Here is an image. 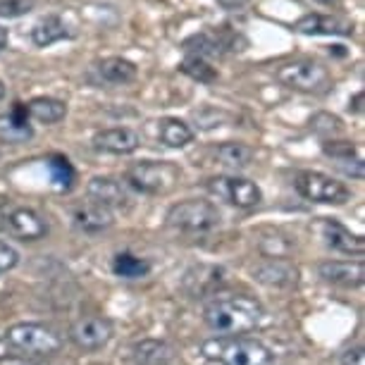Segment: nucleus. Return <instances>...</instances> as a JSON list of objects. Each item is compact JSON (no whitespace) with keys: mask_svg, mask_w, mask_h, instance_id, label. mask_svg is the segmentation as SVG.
<instances>
[{"mask_svg":"<svg viewBox=\"0 0 365 365\" xmlns=\"http://www.w3.org/2000/svg\"><path fill=\"white\" fill-rule=\"evenodd\" d=\"M179 70L194 81H201V84L217 81V70L208 63V58H201V55H187V60L179 65Z\"/></svg>","mask_w":365,"mask_h":365,"instance_id":"a878e982","label":"nucleus"},{"mask_svg":"<svg viewBox=\"0 0 365 365\" xmlns=\"http://www.w3.org/2000/svg\"><path fill=\"white\" fill-rule=\"evenodd\" d=\"M294 189L306 201L322 203V205H344L351 201V191L346 184L325 175V172H313V170L299 172L294 179Z\"/></svg>","mask_w":365,"mask_h":365,"instance_id":"39448f33","label":"nucleus"},{"mask_svg":"<svg viewBox=\"0 0 365 365\" xmlns=\"http://www.w3.org/2000/svg\"><path fill=\"white\" fill-rule=\"evenodd\" d=\"M93 146L103 150V153L129 155L141 146V139H139V134L129 127H113V129H103V132L96 134Z\"/></svg>","mask_w":365,"mask_h":365,"instance_id":"2eb2a0df","label":"nucleus"},{"mask_svg":"<svg viewBox=\"0 0 365 365\" xmlns=\"http://www.w3.org/2000/svg\"><path fill=\"white\" fill-rule=\"evenodd\" d=\"M132 358L136 365H172L175 349L158 339H143L132 346Z\"/></svg>","mask_w":365,"mask_h":365,"instance_id":"6ab92c4d","label":"nucleus"},{"mask_svg":"<svg viewBox=\"0 0 365 365\" xmlns=\"http://www.w3.org/2000/svg\"><path fill=\"white\" fill-rule=\"evenodd\" d=\"M86 194L91 201L106 205V208H125L129 205V194H127V187L117 179H110V177H93L86 187Z\"/></svg>","mask_w":365,"mask_h":365,"instance_id":"dca6fc26","label":"nucleus"},{"mask_svg":"<svg viewBox=\"0 0 365 365\" xmlns=\"http://www.w3.org/2000/svg\"><path fill=\"white\" fill-rule=\"evenodd\" d=\"M26 113H29L31 120L41 122V125H55V122L67 117V106L58 98L41 96V98H34L26 103Z\"/></svg>","mask_w":365,"mask_h":365,"instance_id":"4be33fe9","label":"nucleus"},{"mask_svg":"<svg viewBox=\"0 0 365 365\" xmlns=\"http://www.w3.org/2000/svg\"><path fill=\"white\" fill-rule=\"evenodd\" d=\"M0 98H5V84L0 81Z\"/></svg>","mask_w":365,"mask_h":365,"instance_id":"e433bc0d","label":"nucleus"},{"mask_svg":"<svg viewBox=\"0 0 365 365\" xmlns=\"http://www.w3.org/2000/svg\"><path fill=\"white\" fill-rule=\"evenodd\" d=\"M96 70L103 79L108 81V84H129V81L136 79V74H139V67H136L132 60L127 58H106L101 60L98 65H96Z\"/></svg>","mask_w":365,"mask_h":365,"instance_id":"412c9836","label":"nucleus"},{"mask_svg":"<svg viewBox=\"0 0 365 365\" xmlns=\"http://www.w3.org/2000/svg\"><path fill=\"white\" fill-rule=\"evenodd\" d=\"M19 265V251L8 241H0V274L15 270Z\"/></svg>","mask_w":365,"mask_h":365,"instance_id":"c85d7f7f","label":"nucleus"},{"mask_svg":"<svg viewBox=\"0 0 365 365\" xmlns=\"http://www.w3.org/2000/svg\"><path fill=\"white\" fill-rule=\"evenodd\" d=\"M5 344L31 358H51L63 349V336L41 322H17L5 332Z\"/></svg>","mask_w":365,"mask_h":365,"instance_id":"7ed1b4c3","label":"nucleus"},{"mask_svg":"<svg viewBox=\"0 0 365 365\" xmlns=\"http://www.w3.org/2000/svg\"><path fill=\"white\" fill-rule=\"evenodd\" d=\"M0 365H48V363L31 356H3L0 358Z\"/></svg>","mask_w":365,"mask_h":365,"instance_id":"7c9ffc66","label":"nucleus"},{"mask_svg":"<svg viewBox=\"0 0 365 365\" xmlns=\"http://www.w3.org/2000/svg\"><path fill=\"white\" fill-rule=\"evenodd\" d=\"M253 274H256V279L260 284H265L270 289H292L299 284V270L282 258H270L267 263L258 265L256 270H253Z\"/></svg>","mask_w":365,"mask_h":365,"instance_id":"f3484780","label":"nucleus"},{"mask_svg":"<svg viewBox=\"0 0 365 365\" xmlns=\"http://www.w3.org/2000/svg\"><path fill=\"white\" fill-rule=\"evenodd\" d=\"M210 196H215L217 201H225L234 205V208H256L263 201V191L256 182L244 177H232V175H222V177H212L205 184Z\"/></svg>","mask_w":365,"mask_h":365,"instance_id":"0eeeda50","label":"nucleus"},{"mask_svg":"<svg viewBox=\"0 0 365 365\" xmlns=\"http://www.w3.org/2000/svg\"><path fill=\"white\" fill-rule=\"evenodd\" d=\"M34 136L31 129V117L26 113L24 103H15L10 113L0 115V143H8V146H19L26 143Z\"/></svg>","mask_w":365,"mask_h":365,"instance_id":"ddd939ff","label":"nucleus"},{"mask_svg":"<svg viewBox=\"0 0 365 365\" xmlns=\"http://www.w3.org/2000/svg\"><path fill=\"white\" fill-rule=\"evenodd\" d=\"M113 222H115L113 210L101 203H96V201H88L84 205H79V208H74V225L86 234L106 232L113 227Z\"/></svg>","mask_w":365,"mask_h":365,"instance_id":"a211bd4d","label":"nucleus"},{"mask_svg":"<svg viewBox=\"0 0 365 365\" xmlns=\"http://www.w3.org/2000/svg\"><path fill=\"white\" fill-rule=\"evenodd\" d=\"M215 155H217L220 165H225V168L244 170V168H249L253 160V148L246 146V143H239V141H227L222 146H217Z\"/></svg>","mask_w":365,"mask_h":365,"instance_id":"b1692460","label":"nucleus"},{"mask_svg":"<svg viewBox=\"0 0 365 365\" xmlns=\"http://www.w3.org/2000/svg\"><path fill=\"white\" fill-rule=\"evenodd\" d=\"M363 98H365V96L363 93H356V98L354 101H351V110H354V113H363Z\"/></svg>","mask_w":365,"mask_h":365,"instance_id":"473e14b6","label":"nucleus"},{"mask_svg":"<svg viewBox=\"0 0 365 365\" xmlns=\"http://www.w3.org/2000/svg\"><path fill=\"white\" fill-rule=\"evenodd\" d=\"M339 365H365V349L354 346V349L344 351L339 358Z\"/></svg>","mask_w":365,"mask_h":365,"instance_id":"c756f323","label":"nucleus"},{"mask_svg":"<svg viewBox=\"0 0 365 365\" xmlns=\"http://www.w3.org/2000/svg\"><path fill=\"white\" fill-rule=\"evenodd\" d=\"M113 272L122 279H141L150 272V265L134 253H117L113 258Z\"/></svg>","mask_w":365,"mask_h":365,"instance_id":"393cba45","label":"nucleus"},{"mask_svg":"<svg viewBox=\"0 0 365 365\" xmlns=\"http://www.w3.org/2000/svg\"><path fill=\"white\" fill-rule=\"evenodd\" d=\"M203 356L220 365H272L274 354L263 341L241 334H217L203 341Z\"/></svg>","mask_w":365,"mask_h":365,"instance_id":"f03ea898","label":"nucleus"},{"mask_svg":"<svg viewBox=\"0 0 365 365\" xmlns=\"http://www.w3.org/2000/svg\"><path fill=\"white\" fill-rule=\"evenodd\" d=\"M36 5V0H0V17L3 19H17L29 15Z\"/></svg>","mask_w":365,"mask_h":365,"instance_id":"cd10ccee","label":"nucleus"},{"mask_svg":"<svg viewBox=\"0 0 365 365\" xmlns=\"http://www.w3.org/2000/svg\"><path fill=\"white\" fill-rule=\"evenodd\" d=\"M220 220L222 215H220L217 205L201 201V198H187V201H179L168 210V225L189 234L212 232L215 227H220Z\"/></svg>","mask_w":365,"mask_h":365,"instance_id":"20e7f679","label":"nucleus"},{"mask_svg":"<svg viewBox=\"0 0 365 365\" xmlns=\"http://www.w3.org/2000/svg\"><path fill=\"white\" fill-rule=\"evenodd\" d=\"M115 329L110 320L98 315H84L70 327V341L81 351H101L113 339Z\"/></svg>","mask_w":365,"mask_h":365,"instance_id":"1a4fd4ad","label":"nucleus"},{"mask_svg":"<svg viewBox=\"0 0 365 365\" xmlns=\"http://www.w3.org/2000/svg\"><path fill=\"white\" fill-rule=\"evenodd\" d=\"M294 29L303 34V36H354V24L336 15H320V12H311L303 15Z\"/></svg>","mask_w":365,"mask_h":365,"instance_id":"f8f14e48","label":"nucleus"},{"mask_svg":"<svg viewBox=\"0 0 365 365\" xmlns=\"http://www.w3.org/2000/svg\"><path fill=\"white\" fill-rule=\"evenodd\" d=\"M246 3H249V0H217V5H222L225 10H239V8H244Z\"/></svg>","mask_w":365,"mask_h":365,"instance_id":"2f4dec72","label":"nucleus"},{"mask_svg":"<svg viewBox=\"0 0 365 365\" xmlns=\"http://www.w3.org/2000/svg\"><path fill=\"white\" fill-rule=\"evenodd\" d=\"M318 274L327 284L356 289L365 282V265L363 260H325L318 265Z\"/></svg>","mask_w":365,"mask_h":365,"instance_id":"9b49d317","label":"nucleus"},{"mask_svg":"<svg viewBox=\"0 0 365 365\" xmlns=\"http://www.w3.org/2000/svg\"><path fill=\"white\" fill-rule=\"evenodd\" d=\"M315 3H320V5H329V8H332V5H339V0H315Z\"/></svg>","mask_w":365,"mask_h":365,"instance_id":"c9c22d12","label":"nucleus"},{"mask_svg":"<svg viewBox=\"0 0 365 365\" xmlns=\"http://www.w3.org/2000/svg\"><path fill=\"white\" fill-rule=\"evenodd\" d=\"M5 230L15 239L22 241H38L48 234L46 217L34 208H12L5 215Z\"/></svg>","mask_w":365,"mask_h":365,"instance_id":"9d476101","label":"nucleus"},{"mask_svg":"<svg viewBox=\"0 0 365 365\" xmlns=\"http://www.w3.org/2000/svg\"><path fill=\"white\" fill-rule=\"evenodd\" d=\"M320 234L325 239V244L336 253H346V256H363L365 253V241L349 230L346 225H341L339 220H322Z\"/></svg>","mask_w":365,"mask_h":365,"instance_id":"4468645a","label":"nucleus"},{"mask_svg":"<svg viewBox=\"0 0 365 365\" xmlns=\"http://www.w3.org/2000/svg\"><path fill=\"white\" fill-rule=\"evenodd\" d=\"M8 43H10V34H8V29H5V26H0V51H5V48H8Z\"/></svg>","mask_w":365,"mask_h":365,"instance_id":"72a5a7b5","label":"nucleus"},{"mask_svg":"<svg viewBox=\"0 0 365 365\" xmlns=\"http://www.w3.org/2000/svg\"><path fill=\"white\" fill-rule=\"evenodd\" d=\"M5 215H8V210L0 205V230H5Z\"/></svg>","mask_w":365,"mask_h":365,"instance_id":"f704fd0d","label":"nucleus"},{"mask_svg":"<svg viewBox=\"0 0 365 365\" xmlns=\"http://www.w3.org/2000/svg\"><path fill=\"white\" fill-rule=\"evenodd\" d=\"M263 303L249 294H220L205 303L203 320L217 334H246L263 320Z\"/></svg>","mask_w":365,"mask_h":365,"instance_id":"f257e3e1","label":"nucleus"},{"mask_svg":"<svg viewBox=\"0 0 365 365\" xmlns=\"http://www.w3.org/2000/svg\"><path fill=\"white\" fill-rule=\"evenodd\" d=\"M277 79L287 88L301 93H322L329 86V72L315 60H292L277 70Z\"/></svg>","mask_w":365,"mask_h":365,"instance_id":"423d86ee","label":"nucleus"},{"mask_svg":"<svg viewBox=\"0 0 365 365\" xmlns=\"http://www.w3.org/2000/svg\"><path fill=\"white\" fill-rule=\"evenodd\" d=\"M48 170H51V177H53V184L58 187L60 191H70L74 187V168L72 163L67 160L65 155H53L48 160Z\"/></svg>","mask_w":365,"mask_h":365,"instance_id":"bb28decb","label":"nucleus"},{"mask_svg":"<svg viewBox=\"0 0 365 365\" xmlns=\"http://www.w3.org/2000/svg\"><path fill=\"white\" fill-rule=\"evenodd\" d=\"M177 182V168L170 163H139L127 172V184L141 194H168Z\"/></svg>","mask_w":365,"mask_h":365,"instance_id":"6e6552de","label":"nucleus"},{"mask_svg":"<svg viewBox=\"0 0 365 365\" xmlns=\"http://www.w3.org/2000/svg\"><path fill=\"white\" fill-rule=\"evenodd\" d=\"M158 136L168 148H184L194 141V129L179 117H165L158 129Z\"/></svg>","mask_w":365,"mask_h":365,"instance_id":"5701e85b","label":"nucleus"},{"mask_svg":"<svg viewBox=\"0 0 365 365\" xmlns=\"http://www.w3.org/2000/svg\"><path fill=\"white\" fill-rule=\"evenodd\" d=\"M72 34L67 29V24L60 19L58 15H48L43 17L41 22H36V26L31 29V41L36 43L38 48H48L53 43H58V41H65L70 38Z\"/></svg>","mask_w":365,"mask_h":365,"instance_id":"aec40b11","label":"nucleus"}]
</instances>
